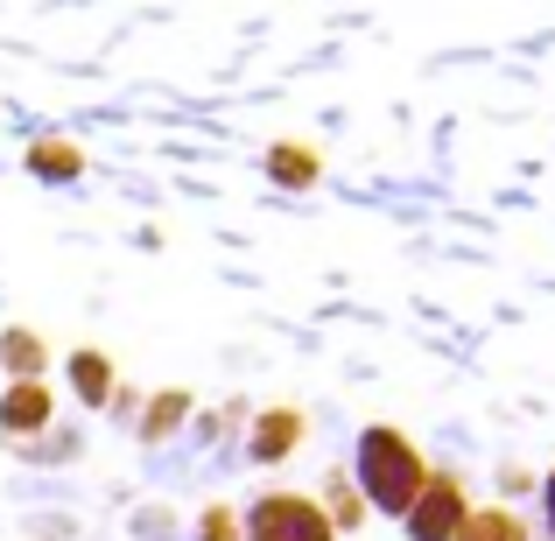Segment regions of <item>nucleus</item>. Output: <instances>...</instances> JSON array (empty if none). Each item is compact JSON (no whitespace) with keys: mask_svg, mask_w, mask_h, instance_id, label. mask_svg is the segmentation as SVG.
I'll return each mask as SVG.
<instances>
[{"mask_svg":"<svg viewBox=\"0 0 555 541\" xmlns=\"http://www.w3.org/2000/svg\"><path fill=\"white\" fill-rule=\"evenodd\" d=\"M345 478L359 486L366 514L401 520L408 506H415L422 478H429V458H422V443L408 429H393V422H366V429L352 436V472H345Z\"/></svg>","mask_w":555,"mask_h":541,"instance_id":"obj_1","label":"nucleus"},{"mask_svg":"<svg viewBox=\"0 0 555 541\" xmlns=\"http://www.w3.org/2000/svg\"><path fill=\"white\" fill-rule=\"evenodd\" d=\"M240 534L246 541H338V528L324 520V506L310 492H260L240 514Z\"/></svg>","mask_w":555,"mask_h":541,"instance_id":"obj_2","label":"nucleus"},{"mask_svg":"<svg viewBox=\"0 0 555 541\" xmlns=\"http://www.w3.org/2000/svg\"><path fill=\"white\" fill-rule=\"evenodd\" d=\"M464 514H472L464 478L457 472H429V478H422V492H415V506L401 514V528H408V541H457Z\"/></svg>","mask_w":555,"mask_h":541,"instance_id":"obj_3","label":"nucleus"},{"mask_svg":"<svg viewBox=\"0 0 555 541\" xmlns=\"http://www.w3.org/2000/svg\"><path fill=\"white\" fill-rule=\"evenodd\" d=\"M302 429H310L302 408H260L246 443H240V464H288L302 450Z\"/></svg>","mask_w":555,"mask_h":541,"instance_id":"obj_4","label":"nucleus"},{"mask_svg":"<svg viewBox=\"0 0 555 541\" xmlns=\"http://www.w3.org/2000/svg\"><path fill=\"white\" fill-rule=\"evenodd\" d=\"M50 422H56L50 379H8V387H0V436H8V443H28V436H42Z\"/></svg>","mask_w":555,"mask_h":541,"instance_id":"obj_5","label":"nucleus"},{"mask_svg":"<svg viewBox=\"0 0 555 541\" xmlns=\"http://www.w3.org/2000/svg\"><path fill=\"white\" fill-rule=\"evenodd\" d=\"M183 422H190V387H163V394H149V401L134 408V436H141V450L177 443Z\"/></svg>","mask_w":555,"mask_h":541,"instance_id":"obj_6","label":"nucleus"},{"mask_svg":"<svg viewBox=\"0 0 555 541\" xmlns=\"http://www.w3.org/2000/svg\"><path fill=\"white\" fill-rule=\"evenodd\" d=\"M14 458L28 464V478H36V472H64V464H78V458H85V429H70V422H50L42 436L14 443Z\"/></svg>","mask_w":555,"mask_h":541,"instance_id":"obj_7","label":"nucleus"},{"mask_svg":"<svg viewBox=\"0 0 555 541\" xmlns=\"http://www.w3.org/2000/svg\"><path fill=\"white\" fill-rule=\"evenodd\" d=\"M64 379H70V394H78V408H106L113 394H120V373H113V359L92 352V345L64 359Z\"/></svg>","mask_w":555,"mask_h":541,"instance_id":"obj_8","label":"nucleus"},{"mask_svg":"<svg viewBox=\"0 0 555 541\" xmlns=\"http://www.w3.org/2000/svg\"><path fill=\"white\" fill-rule=\"evenodd\" d=\"M0 373L8 379H42L50 373V338L28 331V324H8L0 331Z\"/></svg>","mask_w":555,"mask_h":541,"instance_id":"obj_9","label":"nucleus"},{"mask_svg":"<svg viewBox=\"0 0 555 541\" xmlns=\"http://www.w3.org/2000/svg\"><path fill=\"white\" fill-rule=\"evenodd\" d=\"M317 169H324V155L302 149V141H274L268 149V183H282V190H310Z\"/></svg>","mask_w":555,"mask_h":541,"instance_id":"obj_10","label":"nucleus"},{"mask_svg":"<svg viewBox=\"0 0 555 541\" xmlns=\"http://www.w3.org/2000/svg\"><path fill=\"white\" fill-rule=\"evenodd\" d=\"M28 177L36 183H78L85 177V149L78 141H36V149H28Z\"/></svg>","mask_w":555,"mask_h":541,"instance_id":"obj_11","label":"nucleus"},{"mask_svg":"<svg viewBox=\"0 0 555 541\" xmlns=\"http://www.w3.org/2000/svg\"><path fill=\"white\" fill-rule=\"evenodd\" d=\"M457 541H528V520H520L514 506H472Z\"/></svg>","mask_w":555,"mask_h":541,"instance_id":"obj_12","label":"nucleus"},{"mask_svg":"<svg viewBox=\"0 0 555 541\" xmlns=\"http://www.w3.org/2000/svg\"><path fill=\"white\" fill-rule=\"evenodd\" d=\"M197 458H204V450L183 436V443H163V450H149V458H141V472H149L155 486H190V478H197Z\"/></svg>","mask_w":555,"mask_h":541,"instance_id":"obj_13","label":"nucleus"},{"mask_svg":"<svg viewBox=\"0 0 555 541\" xmlns=\"http://www.w3.org/2000/svg\"><path fill=\"white\" fill-rule=\"evenodd\" d=\"M127 534H134V541H183V520H177V506L149 500V506L127 514Z\"/></svg>","mask_w":555,"mask_h":541,"instance_id":"obj_14","label":"nucleus"},{"mask_svg":"<svg viewBox=\"0 0 555 541\" xmlns=\"http://www.w3.org/2000/svg\"><path fill=\"white\" fill-rule=\"evenodd\" d=\"M324 520H331V528H359V520H366V500H359V486H352V478H345V472H331V506H324Z\"/></svg>","mask_w":555,"mask_h":541,"instance_id":"obj_15","label":"nucleus"},{"mask_svg":"<svg viewBox=\"0 0 555 541\" xmlns=\"http://www.w3.org/2000/svg\"><path fill=\"white\" fill-rule=\"evenodd\" d=\"M190 541H246L240 534V506H204V514H197V528H190Z\"/></svg>","mask_w":555,"mask_h":541,"instance_id":"obj_16","label":"nucleus"},{"mask_svg":"<svg viewBox=\"0 0 555 541\" xmlns=\"http://www.w3.org/2000/svg\"><path fill=\"white\" fill-rule=\"evenodd\" d=\"M22 534H28V541H70V534H78V520H70L64 506H50V514H28Z\"/></svg>","mask_w":555,"mask_h":541,"instance_id":"obj_17","label":"nucleus"},{"mask_svg":"<svg viewBox=\"0 0 555 541\" xmlns=\"http://www.w3.org/2000/svg\"><path fill=\"white\" fill-rule=\"evenodd\" d=\"M14 500H70V486H56V478H14Z\"/></svg>","mask_w":555,"mask_h":541,"instance_id":"obj_18","label":"nucleus"},{"mask_svg":"<svg viewBox=\"0 0 555 541\" xmlns=\"http://www.w3.org/2000/svg\"><path fill=\"white\" fill-rule=\"evenodd\" d=\"M542 528H548V541H555V472L542 478Z\"/></svg>","mask_w":555,"mask_h":541,"instance_id":"obj_19","label":"nucleus"}]
</instances>
